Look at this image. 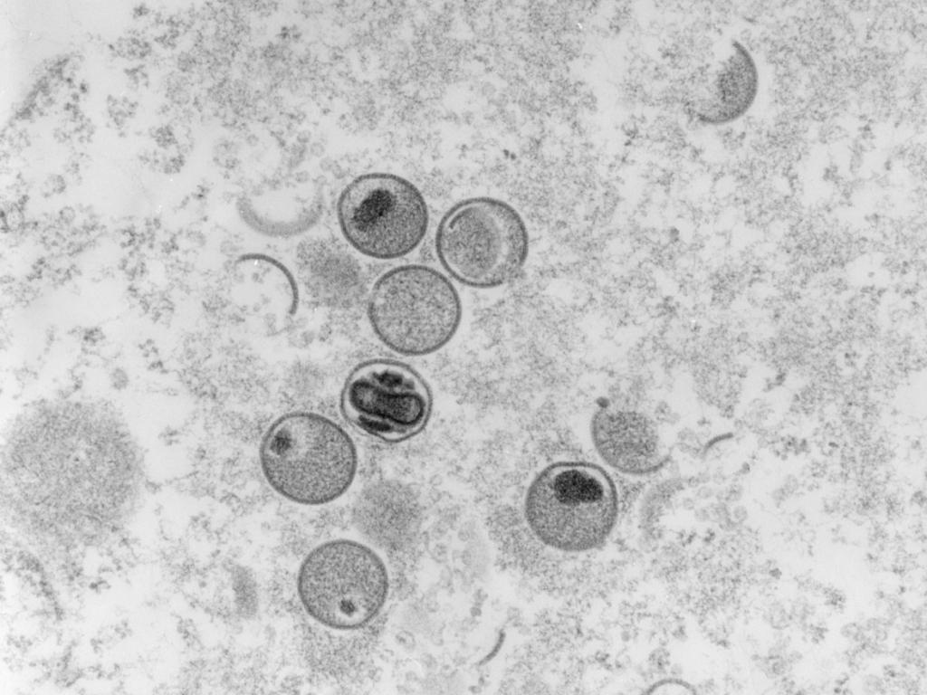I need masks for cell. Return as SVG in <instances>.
I'll return each mask as SVG.
<instances>
[{
    "label": "cell",
    "mask_w": 927,
    "mask_h": 695,
    "mask_svg": "<svg viewBox=\"0 0 927 695\" xmlns=\"http://www.w3.org/2000/svg\"><path fill=\"white\" fill-rule=\"evenodd\" d=\"M263 475L286 500L320 506L341 497L358 466L356 444L332 419L313 412H291L267 428L259 447Z\"/></svg>",
    "instance_id": "obj_1"
},
{
    "label": "cell",
    "mask_w": 927,
    "mask_h": 695,
    "mask_svg": "<svg viewBox=\"0 0 927 695\" xmlns=\"http://www.w3.org/2000/svg\"><path fill=\"white\" fill-rule=\"evenodd\" d=\"M523 512L530 530L545 546L561 552H585L611 534L618 516V494L600 466L559 461L532 478Z\"/></svg>",
    "instance_id": "obj_2"
},
{
    "label": "cell",
    "mask_w": 927,
    "mask_h": 695,
    "mask_svg": "<svg viewBox=\"0 0 927 695\" xmlns=\"http://www.w3.org/2000/svg\"><path fill=\"white\" fill-rule=\"evenodd\" d=\"M367 315L377 338L389 350L417 357L431 355L455 336L463 315L454 286L439 271L406 264L383 273L372 286Z\"/></svg>",
    "instance_id": "obj_3"
},
{
    "label": "cell",
    "mask_w": 927,
    "mask_h": 695,
    "mask_svg": "<svg viewBox=\"0 0 927 695\" xmlns=\"http://www.w3.org/2000/svg\"><path fill=\"white\" fill-rule=\"evenodd\" d=\"M436 256L459 283L491 289L512 281L529 253V235L521 214L508 203L490 197L464 199L440 220Z\"/></svg>",
    "instance_id": "obj_4"
},
{
    "label": "cell",
    "mask_w": 927,
    "mask_h": 695,
    "mask_svg": "<svg viewBox=\"0 0 927 695\" xmlns=\"http://www.w3.org/2000/svg\"><path fill=\"white\" fill-rule=\"evenodd\" d=\"M297 592L306 613L319 624L333 630H356L383 609L389 593L388 571L369 546L333 539L303 559Z\"/></svg>",
    "instance_id": "obj_5"
},
{
    "label": "cell",
    "mask_w": 927,
    "mask_h": 695,
    "mask_svg": "<svg viewBox=\"0 0 927 695\" xmlns=\"http://www.w3.org/2000/svg\"><path fill=\"white\" fill-rule=\"evenodd\" d=\"M336 216L342 236L355 251L382 261L412 252L429 224L419 189L400 176L383 172L360 175L346 185Z\"/></svg>",
    "instance_id": "obj_6"
},
{
    "label": "cell",
    "mask_w": 927,
    "mask_h": 695,
    "mask_svg": "<svg viewBox=\"0 0 927 695\" xmlns=\"http://www.w3.org/2000/svg\"><path fill=\"white\" fill-rule=\"evenodd\" d=\"M434 397L424 376L393 358H371L354 367L339 395L343 418L363 434L399 443L421 433L432 416Z\"/></svg>",
    "instance_id": "obj_7"
},
{
    "label": "cell",
    "mask_w": 927,
    "mask_h": 695,
    "mask_svg": "<svg viewBox=\"0 0 927 695\" xmlns=\"http://www.w3.org/2000/svg\"><path fill=\"white\" fill-rule=\"evenodd\" d=\"M760 86L754 56L742 43L733 39L686 94L684 108L699 123L730 124L752 108Z\"/></svg>",
    "instance_id": "obj_8"
},
{
    "label": "cell",
    "mask_w": 927,
    "mask_h": 695,
    "mask_svg": "<svg viewBox=\"0 0 927 695\" xmlns=\"http://www.w3.org/2000/svg\"><path fill=\"white\" fill-rule=\"evenodd\" d=\"M237 208L253 231L271 238L287 239L311 229L320 220L323 196L308 177L266 182L244 194Z\"/></svg>",
    "instance_id": "obj_9"
},
{
    "label": "cell",
    "mask_w": 927,
    "mask_h": 695,
    "mask_svg": "<svg viewBox=\"0 0 927 695\" xmlns=\"http://www.w3.org/2000/svg\"><path fill=\"white\" fill-rule=\"evenodd\" d=\"M590 435L603 462L622 473L649 475L666 462L667 454L657 427L640 412L603 407L591 419Z\"/></svg>",
    "instance_id": "obj_10"
},
{
    "label": "cell",
    "mask_w": 927,
    "mask_h": 695,
    "mask_svg": "<svg viewBox=\"0 0 927 695\" xmlns=\"http://www.w3.org/2000/svg\"><path fill=\"white\" fill-rule=\"evenodd\" d=\"M297 264L306 289L327 306L351 307L361 297V269L341 245L323 238L304 241L297 252Z\"/></svg>",
    "instance_id": "obj_11"
},
{
    "label": "cell",
    "mask_w": 927,
    "mask_h": 695,
    "mask_svg": "<svg viewBox=\"0 0 927 695\" xmlns=\"http://www.w3.org/2000/svg\"><path fill=\"white\" fill-rule=\"evenodd\" d=\"M651 694H692L693 691L686 683L679 681H663L656 683L649 691Z\"/></svg>",
    "instance_id": "obj_12"
},
{
    "label": "cell",
    "mask_w": 927,
    "mask_h": 695,
    "mask_svg": "<svg viewBox=\"0 0 927 695\" xmlns=\"http://www.w3.org/2000/svg\"><path fill=\"white\" fill-rule=\"evenodd\" d=\"M841 633L846 638H850L854 640L862 639L861 636H863L861 628L856 624H846L842 628Z\"/></svg>",
    "instance_id": "obj_13"
}]
</instances>
